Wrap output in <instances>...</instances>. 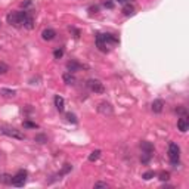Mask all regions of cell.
Returning a JSON list of instances; mask_svg holds the SVG:
<instances>
[{
	"label": "cell",
	"mask_w": 189,
	"mask_h": 189,
	"mask_svg": "<svg viewBox=\"0 0 189 189\" xmlns=\"http://www.w3.org/2000/svg\"><path fill=\"white\" fill-rule=\"evenodd\" d=\"M176 112H177L179 115H182V117H188V109H186L185 106H177V108H176Z\"/></svg>",
	"instance_id": "44dd1931"
},
{
	"label": "cell",
	"mask_w": 189,
	"mask_h": 189,
	"mask_svg": "<svg viewBox=\"0 0 189 189\" xmlns=\"http://www.w3.org/2000/svg\"><path fill=\"white\" fill-rule=\"evenodd\" d=\"M155 176V173L154 172H145L143 174H142V177L145 179V180H149V179H152Z\"/></svg>",
	"instance_id": "4316f807"
},
{
	"label": "cell",
	"mask_w": 189,
	"mask_h": 189,
	"mask_svg": "<svg viewBox=\"0 0 189 189\" xmlns=\"http://www.w3.org/2000/svg\"><path fill=\"white\" fill-rule=\"evenodd\" d=\"M95 188H108V183H105V182H96Z\"/></svg>",
	"instance_id": "f1b7e54d"
},
{
	"label": "cell",
	"mask_w": 189,
	"mask_h": 189,
	"mask_svg": "<svg viewBox=\"0 0 189 189\" xmlns=\"http://www.w3.org/2000/svg\"><path fill=\"white\" fill-rule=\"evenodd\" d=\"M22 126H24L25 129H38V126H37L35 123H33V121H28V120L24 121V123H22Z\"/></svg>",
	"instance_id": "7402d4cb"
},
{
	"label": "cell",
	"mask_w": 189,
	"mask_h": 189,
	"mask_svg": "<svg viewBox=\"0 0 189 189\" xmlns=\"http://www.w3.org/2000/svg\"><path fill=\"white\" fill-rule=\"evenodd\" d=\"M140 149H142V152H145V154L154 155V152H155L154 145H152L151 142H148V140H143V142L140 143Z\"/></svg>",
	"instance_id": "ba28073f"
},
{
	"label": "cell",
	"mask_w": 189,
	"mask_h": 189,
	"mask_svg": "<svg viewBox=\"0 0 189 189\" xmlns=\"http://www.w3.org/2000/svg\"><path fill=\"white\" fill-rule=\"evenodd\" d=\"M71 169H72V167H71L69 164H65V167H64V170L61 172V176H62V174H65V173H68L69 170H71Z\"/></svg>",
	"instance_id": "4dcf8cb0"
},
{
	"label": "cell",
	"mask_w": 189,
	"mask_h": 189,
	"mask_svg": "<svg viewBox=\"0 0 189 189\" xmlns=\"http://www.w3.org/2000/svg\"><path fill=\"white\" fill-rule=\"evenodd\" d=\"M24 27L27 28V30H33L34 28V19L31 15H28V18L25 19V22H24Z\"/></svg>",
	"instance_id": "ac0fdd59"
},
{
	"label": "cell",
	"mask_w": 189,
	"mask_h": 189,
	"mask_svg": "<svg viewBox=\"0 0 189 189\" xmlns=\"http://www.w3.org/2000/svg\"><path fill=\"white\" fill-rule=\"evenodd\" d=\"M0 183H5V185H12V176L11 174H0Z\"/></svg>",
	"instance_id": "e0dca14e"
},
{
	"label": "cell",
	"mask_w": 189,
	"mask_h": 189,
	"mask_svg": "<svg viewBox=\"0 0 189 189\" xmlns=\"http://www.w3.org/2000/svg\"><path fill=\"white\" fill-rule=\"evenodd\" d=\"M8 71H9V65L5 64V62H0V75H2V74H6Z\"/></svg>",
	"instance_id": "d4e9b609"
},
{
	"label": "cell",
	"mask_w": 189,
	"mask_h": 189,
	"mask_svg": "<svg viewBox=\"0 0 189 189\" xmlns=\"http://www.w3.org/2000/svg\"><path fill=\"white\" fill-rule=\"evenodd\" d=\"M55 37H56V31L52 30V28H46V30H43V33H41V38L46 40V41H50Z\"/></svg>",
	"instance_id": "30bf717a"
},
{
	"label": "cell",
	"mask_w": 189,
	"mask_h": 189,
	"mask_svg": "<svg viewBox=\"0 0 189 189\" xmlns=\"http://www.w3.org/2000/svg\"><path fill=\"white\" fill-rule=\"evenodd\" d=\"M154 155H151V154H145V152H142V157H140V160H142V163L143 164H148L149 161H151V158H152Z\"/></svg>",
	"instance_id": "603a6c76"
},
{
	"label": "cell",
	"mask_w": 189,
	"mask_h": 189,
	"mask_svg": "<svg viewBox=\"0 0 189 189\" xmlns=\"http://www.w3.org/2000/svg\"><path fill=\"white\" fill-rule=\"evenodd\" d=\"M31 5V0H25V2H22V6H30Z\"/></svg>",
	"instance_id": "d6a6232c"
},
{
	"label": "cell",
	"mask_w": 189,
	"mask_h": 189,
	"mask_svg": "<svg viewBox=\"0 0 189 189\" xmlns=\"http://www.w3.org/2000/svg\"><path fill=\"white\" fill-rule=\"evenodd\" d=\"M55 106H56V109H58L59 112H62V111L65 109V101H64L62 96H59V95L55 96Z\"/></svg>",
	"instance_id": "4fadbf2b"
},
{
	"label": "cell",
	"mask_w": 189,
	"mask_h": 189,
	"mask_svg": "<svg viewBox=\"0 0 189 189\" xmlns=\"http://www.w3.org/2000/svg\"><path fill=\"white\" fill-rule=\"evenodd\" d=\"M169 158H170V163H172L173 167L179 166V163H180V148L174 142H172L169 145Z\"/></svg>",
	"instance_id": "7a4b0ae2"
},
{
	"label": "cell",
	"mask_w": 189,
	"mask_h": 189,
	"mask_svg": "<svg viewBox=\"0 0 189 189\" xmlns=\"http://www.w3.org/2000/svg\"><path fill=\"white\" fill-rule=\"evenodd\" d=\"M123 14H124L126 17H132V15L135 14V8H133V5H130V3L124 5V8H123Z\"/></svg>",
	"instance_id": "9a60e30c"
},
{
	"label": "cell",
	"mask_w": 189,
	"mask_h": 189,
	"mask_svg": "<svg viewBox=\"0 0 189 189\" xmlns=\"http://www.w3.org/2000/svg\"><path fill=\"white\" fill-rule=\"evenodd\" d=\"M164 101L163 99H155L154 102L151 103V109L154 111L155 114H160V112H163V109H164Z\"/></svg>",
	"instance_id": "9c48e42d"
},
{
	"label": "cell",
	"mask_w": 189,
	"mask_h": 189,
	"mask_svg": "<svg viewBox=\"0 0 189 189\" xmlns=\"http://www.w3.org/2000/svg\"><path fill=\"white\" fill-rule=\"evenodd\" d=\"M115 2H118V3H126L127 0H115Z\"/></svg>",
	"instance_id": "836d02e7"
},
{
	"label": "cell",
	"mask_w": 189,
	"mask_h": 189,
	"mask_svg": "<svg viewBox=\"0 0 189 189\" xmlns=\"http://www.w3.org/2000/svg\"><path fill=\"white\" fill-rule=\"evenodd\" d=\"M101 149H96V151H93V152H90V155H89V161L90 163H93V161H96L99 157H101Z\"/></svg>",
	"instance_id": "d6986e66"
},
{
	"label": "cell",
	"mask_w": 189,
	"mask_h": 189,
	"mask_svg": "<svg viewBox=\"0 0 189 189\" xmlns=\"http://www.w3.org/2000/svg\"><path fill=\"white\" fill-rule=\"evenodd\" d=\"M64 56V49H55L53 50V58L55 59H61Z\"/></svg>",
	"instance_id": "cb8c5ba5"
},
{
	"label": "cell",
	"mask_w": 189,
	"mask_h": 189,
	"mask_svg": "<svg viewBox=\"0 0 189 189\" xmlns=\"http://www.w3.org/2000/svg\"><path fill=\"white\" fill-rule=\"evenodd\" d=\"M28 12L27 11H21V12H11L8 17H6V21H8V24H11V25H14V27H21V25H24V22H25V19L28 18Z\"/></svg>",
	"instance_id": "6da1fadb"
},
{
	"label": "cell",
	"mask_w": 189,
	"mask_h": 189,
	"mask_svg": "<svg viewBox=\"0 0 189 189\" xmlns=\"http://www.w3.org/2000/svg\"><path fill=\"white\" fill-rule=\"evenodd\" d=\"M0 133L5 135V136H8V138L18 139V140H24V139H25V135H24L22 132L17 130V129H14V127H2V129H0Z\"/></svg>",
	"instance_id": "3957f363"
},
{
	"label": "cell",
	"mask_w": 189,
	"mask_h": 189,
	"mask_svg": "<svg viewBox=\"0 0 189 189\" xmlns=\"http://www.w3.org/2000/svg\"><path fill=\"white\" fill-rule=\"evenodd\" d=\"M105 8L112 9V8H114V2H112V0H105Z\"/></svg>",
	"instance_id": "f546056e"
},
{
	"label": "cell",
	"mask_w": 189,
	"mask_h": 189,
	"mask_svg": "<svg viewBox=\"0 0 189 189\" xmlns=\"http://www.w3.org/2000/svg\"><path fill=\"white\" fill-rule=\"evenodd\" d=\"M62 80H64L65 84H74V83H75V78H74V75H72L71 72H65V74L62 75Z\"/></svg>",
	"instance_id": "2e32d148"
},
{
	"label": "cell",
	"mask_w": 189,
	"mask_h": 189,
	"mask_svg": "<svg viewBox=\"0 0 189 189\" xmlns=\"http://www.w3.org/2000/svg\"><path fill=\"white\" fill-rule=\"evenodd\" d=\"M27 177H28V173L25 170H19L15 176H12V185L17 188H22L27 182Z\"/></svg>",
	"instance_id": "277c9868"
},
{
	"label": "cell",
	"mask_w": 189,
	"mask_h": 189,
	"mask_svg": "<svg viewBox=\"0 0 189 189\" xmlns=\"http://www.w3.org/2000/svg\"><path fill=\"white\" fill-rule=\"evenodd\" d=\"M177 129H179V132H182V133H186L189 130V120L188 117H180L179 120H177Z\"/></svg>",
	"instance_id": "52a82bcc"
},
{
	"label": "cell",
	"mask_w": 189,
	"mask_h": 189,
	"mask_svg": "<svg viewBox=\"0 0 189 189\" xmlns=\"http://www.w3.org/2000/svg\"><path fill=\"white\" fill-rule=\"evenodd\" d=\"M67 68H68V72H75V71H80L83 68V65L80 62H77V61H69L67 64Z\"/></svg>",
	"instance_id": "7c38bea8"
},
{
	"label": "cell",
	"mask_w": 189,
	"mask_h": 189,
	"mask_svg": "<svg viewBox=\"0 0 189 189\" xmlns=\"http://www.w3.org/2000/svg\"><path fill=\"white\" fill-rule=\"evenodd\" d=\"M87 86H89V89H90L92 92H95V93H103V92H105V86H103L99 80H95V78L89 80V81H87Z\"/></svg>",
	"instance_id": "5b68a950"
},
{
	"label": "cell",
	"mask_w": 189,
	"mask_h": 189,
	"mask_svg": "<svg viewBox=\"0 0 189 189\" xmlns=\"http://www.w3.org/2000/svg\"><path fill=\"white\" fill-rule=\"evenodd\" d=\"M67 120H68L69 123H72V124H77V117H75L74 114H71V112L67 114Z\"/></svg>",
	"instance_id": "484cf974"
},
{
	"label": "cell",
	"mask_w": 189,
	"mask_h": 189,
	"mask_svg": "<svg viewBox=\"0 0 189 189\" xmlns=\"http://www.w3.org/2000/svg\"><path fill=\"white\" fill-rule=\"evenodd\" d=\"M34 142H37V143H46L47 142V136L43 135V133H38V135H35Z\"/></svg>",
	"instance_id": "ffe728a7"
},
{
	"label": "cell",
	"mask_w": 189,
	"mask_h": 189,
	"mask_svg": "<svg viewBox=\"0 0 189 189\" xmlns=\"http://www.w3.org/2000/svg\"><path fill=\"white\" fill-rule=\"evenodd\" d=\"M169 179H170V174H169L167 172H163L161 174H160V180H163V182L166 180V182H167Z\"/></svg>",
	"instance_id": "83f0119b"
},
{
	"label": "cell",
	"mask_w": 189,
	"mask_h": 189,
	"mask_svg": "<svg viewBox=\"0 0 189 189\" xmlns=\"http://www.w3.org/2000/svg\"><path fill=\"white\" fill-rule=\"evenodd\" d=\"M96 46H98V49L101 52H106V43H105V40H103V35L101 33H98L96 34Z\"/></svg>",
	"instance_id": "8fae6325"
},
{
	"label": "cell",
	"mask_w": 189,
	"mask_h": 189,
	"mask_svg": "<svg viewBox=\"0 0 189 189\" xmlns=\"http://www.w3.org/2000/svg\"><path fill=\"white\" fill-rule=\"evenodd\" d=\"M89 11H90V12H92V14H93V11H95V14H96V12H98V11H99V8H98V6H95V8H90V9H89Z\"/></svg>",
	"instance_id": "1f68e13d"
},
{
	"label": "cell",
	"mask_w": 189,
	"mask_h": 189,
	"mask_svg": "<svg viewBox=\"0 0 189 189\" xmlns=\"http://www.w3.org/2000/svg\"><path fill=\"white\" fill-rule=\"evenodd\" d=\"M0 95H2L3 98H14V96L17 95V90H14V89H6V87H3V89H0Z\"/></svg>",
	"instance_id": "5bb4252c"
},
{
	"label": "cell",
	"mask_w": 189,
	"mask_h": 189,
	"mask_svg": "<svg viewBox=\"0 0 189 189\" xmlns=\"http://www.w3.org/2000/svg\"><path fill=\"white\" fill-rule=\"evenodd\" d=\"M98 111H99L102 115H112V112H114V109H112L111 103H108V102H101V103H99Z\"/></svg>",
	"instance_id": "8992f818"
}]
</instances>
